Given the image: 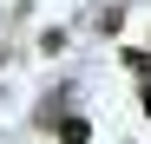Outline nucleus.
<instances>
[{
    "instance_id": "f03ea898",
    "label": "nucleus",
    "mask_w": 151,
    "mask_h": 144,
    "mask_svg": "<svg viewBox=\"0 0 151 144\" xmlns=\"http://www.w3.org/2000/svg\"><path fill=\"white\" fill-rule=\"evenodd\" d=\"M138 105H145V111H151V85H145V92H138Z\"/></svg>"
},
{
    "instance_id": "f257e3e1",
    "label": "nucleus",
    "mask_w": 151,
    "mask_h": 144,
    "mask_svg": "<svg viewBox=\"0 0 151 144\" xmlns=\"http://www.w3.org/2000/svg\"><path fill=\"white\" fill-rule=\"evenodd\" d=\"M86 138H92L86 118H59V144H86Z\"/></svg>"
}]
</instances>
